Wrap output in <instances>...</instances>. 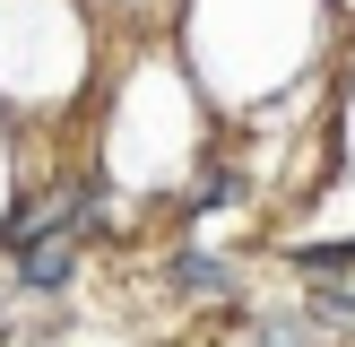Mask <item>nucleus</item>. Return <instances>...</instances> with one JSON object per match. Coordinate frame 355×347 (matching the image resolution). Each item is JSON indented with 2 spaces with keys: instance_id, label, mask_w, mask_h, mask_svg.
Segmentation results:
<instances>
[{
  "instance_id": "20e7f679",
  "label": "nucleus",
  "mask_w": 355,
  "mask_h": 347,
  "mask_svg": "<svg viewBox=\"0 0 355 347\" xmlns=\"http://www.w3.org/2000/svg\"><path fill=\"white\" fill-rule=\"evenodd\" d=\"M260 347H286V330H260Z\"/></svg>"
},
{
  "instance_id": "f03ea898",
  "label": "nucleus",
  "mask_w": 355,
  "mask_h": 347,
  "mask_svg": "<svg viewBox=\"0 0 355 347\" xmlns=\"http://www.w3.org/2000/svg\"><path fill=\"white\" fill-rule=\"evenodd\" d=\"M312 321H329V330H347V339H355V295H312Z\"/></svg>"
},
{
  "instance_id": "f257e3e1",
  "label": "nucleus",
  "mask_w": 355,
  "mask_h": 347,
  "mask_svg": "<svg viewBox=\"0 0 355 347\" xmlns=\"http://www.w3.org/2000/svg\"><path fill=\"white\" fill-rule=\"evenodd\" d=\"M17 278H26V287H61V278H69V243H44V252H17Z\"/></svg>"
},
{
  "instance_id": "7ed1b4c3",
  "label": "nucleus",
  "mask_w": 355,
  "mask_h": 347,
  "mask_svg": "<svg viewBox=\"0 0 355 347\" xmlns=\"http://www.w3.org/2000/svg\"><path fill=\"white\" fill-rule=\"evenodd\" d=\"M182 287H191V295H225V287H234V278H225L217 260H182Z\"/></svg>"
}]
</instances>
